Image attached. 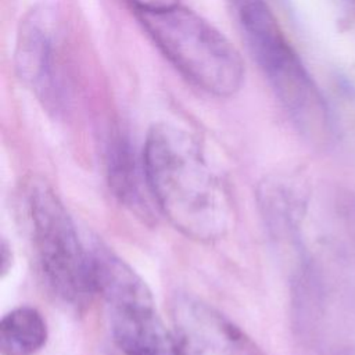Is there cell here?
<instances>
[{"instance_id": "11", "label": "cell", "mask_w": 355, "mask_h": 355, "mask_svg": "<svg viewBox=\"0 0 355 355\" xmlns=\"http://www.w3.org/2000/svg\"><path fill=\"white\" fill-rule=\"evenodd\" d=\"M11 259H12V254H11V250L7 244L6 240H3L1 243V273L6 275L10 265H11Z\"/></svg>"}, {"instance_id": "8", "label": "cell", "mask_w": 355, "mask_h": 355, "mask_svg": "<svg viewBox=\"0 0 355 355\" xmlns=\"http://www.w3.org/2000/svg\"><path fill=\"white\" fill-rule=\"evenodd\" d=\"M107 179L121 204L140 216L151 214V191L141 159L125 136L116 135L107 148Z\"/></svg>"}, {"instance_id": "5", "label": "cell", "mask_w": 355, "mask_h": 355, "mask_svg": "<svg viewBox=\"0 0 355 355\" xmlns=\"http://www.w3.org/2000/svg\"><path fill=\"white\" fill-rule=\"evenodd\" d=\"M28 211L33 248L47 286L62 301L86 305L96 294L92 254L65 207L51 187L35 182L28 191Z\"/></svg>"}, {"instance_id": "2", "label": "cell", "mask_w": 355, "mask_h": 355, "mask_svg": "<svg viewBox=\"0 0 355 355\" xmlns=\"http://www.w3.org/2000/svg\"><path fill=\"white\" fill-rule=\"evenodd\" d=\"M248 51L298 128L315 143L333 133L327 105L265 0H229Z\"/></svg>"}, {"instance_id": "10", "label": "cell", "mask_w": 355, "mask_h": 355, "mask_svg": "<svg viewBox=\"0 0 355 355\" xmlns=\"http://www.w3.org/2000/svg\"><path fill=\"white\" fill-rule=\"evenodd\" d=\"M136 11H159L179 6V0H126Z\"/></svg>"}, {"instance_id": "9", "label": "cell", "mask_w": 355, "mask_h": 355, "mask_svg": "<svg viewBox=\"0 0 355 355\" xmlns=\"http://www.w3.org/2000/svg\"><path fill=\"white\" fill-rule=\"evenodd\" d=\"M46 340V320L33 306H17L7 312L0 322L3 355H33L44 347Z\"/></svg>"}, {"instance_id": "3", "label": "cell", "mask_w": 355, "mask_h": 355, "mask_svg": "<svg viewBox=\"0 0 355 355\" xmlns=\"http://www.w3.org/2000/svg\"><path fill=\"white\" fill-rule=\"evenodd\" d=\"M147 35L169 62L201 90L230 97L244 82L240 51L211 22L182 6L136 11Z\"/></svg>"}, {"instance_id": "1", "label": "cell", "mask_w": 355, "mask_h": 355, "mask_svg": "<svg viewBox=\"0 0 355 355\" xmlns=\"http://www.w3.org/2000/svg\"><path fill=\"white\" fill-rule=\"evenodd\" d=\"M141 157L154 204L180 233L198 241L227 233L229 190L189 132L169 123L151 126Z\"/></svg>"}, {"instance_id": "4", "label": "cell", "mask_w": 355, "mask_h": 355, "mask_svg": "<svg viewBox=\"0 0 355 355\" xmlns=\"http://www.w3.org/2000/svg\"><path fill=\"white\" fill-rule=\"evenodd\" d=\"M96 294L107 304L111 333L123 355H182L146 282L101 244L90 248Z\"/></svg>"}, {"instance_id": "12", "label": "cell", "mask_w": 355, "mask_h": 355, "mask_svg": "<svg viewBox=\"0 0 355 355\" xmlns=\"http://www.w3.org/2000/svg\"><path fill=\"white\" fill-rule=\"evenodd\" d=\"M343 355H355V354H351V352H344Z\"/></svg>"}, {"instance_id": "6", "label": "cell", "mask_w": 355, "mask_h": 355, "mask_svg": "<svg viewBox=\"0 0 355 355\" xmlns=\"http://www.w3.org/2000/svg\"><path fill=\"white\" fill-rule=\"evenodd\" d=\"M171 315L182 355H265L229 318L193 295H176Z\"/></svg>"}, {"instance_id": "7", "label": "cell", "mask_w": 355, "mask_h": 355, "mask_svg": "<svg viewBox=\"0 0 355 355\" xmlns=\"http://www.w3.org/2000/svg\"><path fill=\"white\" fill-rule=\"evenodd\" d=\"M54 50L55 17L44 6L35 7L19 22L14 67L19 79L46 100H51L54 93Z\"/></svg>"}]
</instances>
